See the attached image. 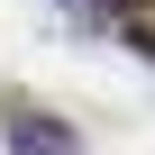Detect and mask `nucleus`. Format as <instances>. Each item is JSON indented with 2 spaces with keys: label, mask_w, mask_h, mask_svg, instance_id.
I'll return each instance as SVG.
<instances>
[{
  "label": "nucleus",
  "mask_w": 155,
  "mask_h": 155,
  "mask_svg": "<svg viewBox=\"0 0 155 155\" xmlns=\"http://www.w3.org/2000/svg\"><path fill=\"white\" fill-rule=\"evenodd\" d=\"M9 155H82V137H73L55 110H37V101H9Z\"/></svg>",
  "instance_id": "obj_1"
},
{
  "label": "nucleus",
  "mask_w": 155,
  "mask_h": 155,
  "mask_svg": "<svg viewBox=\"0 0 155 155\" xmlns=\"http://www.w3.org/2000/svg\"><path fill=\"white\" fill-rule=\"evenodd\" d=\"M101 18H110V37H128V46L155 64V0H110Z\"/></svg>",
  "instance_id": "obj_2"
}]
</instances>
